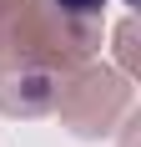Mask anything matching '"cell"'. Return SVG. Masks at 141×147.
<instances>
[{
    "label": "cell",
    "mask_w": 141,
    "mask_h": 147,
    "mask_svg": "<svg viewBox=\"0 0 141 147\" xmlns=\"http://www.w3.org/2000/svg\"><path fill=\"white\" fill-rule=\"evenodd\" d=\"M56 5L66 15H101V10H106V0H56Z\"/></svg>",
    "instance_id": "6da1fadb"
},
{
    "label": "cell",
    "mask_w": 141,
    "mask_h": 147,
    "mask_svg": "<svg viewBox=\"0 0 141 147\" xmlns=\"http://www.w3.org/2000/svg\"><path fill=\"white\" fill-rule=\"evenodd\" d=\"M126 5H131V0H126Z\"/></svg>",
    "instance_id": "7a4b0ae2"
}]
</instances>
